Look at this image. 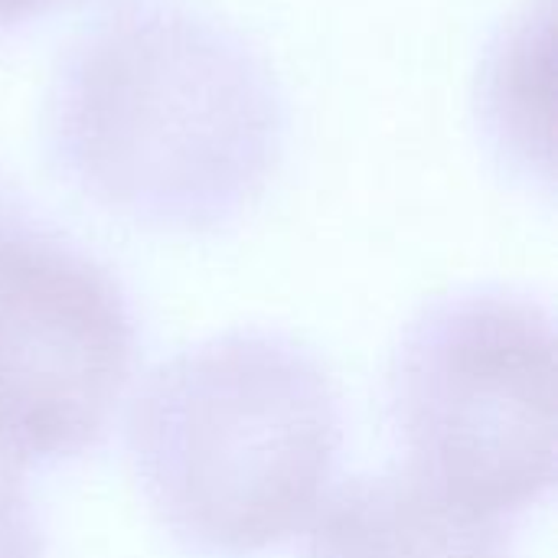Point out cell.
<instances>
[{
  "mask_svg": "<svg viewBox=\"0 0 558 558\" xmlns=\"http://www.w3.org/2000/svg\"><path fill=\"white\" fill-rule=\"evenodd\" d=\"M284 137L258 52L186 7H124L82 33L46 95L56 170L157 232H216L265 193Z\"/></svg>",
  "mask_w": 558,
  "mask_h": 558,
  "instance_id": "1",
  "label": "cell"
},
{
  "mask_svg": "<svg viewBox=\"0 0 558 558\" xmlns=\"http://www.w3.org/2000/svg\"><path fill=\"white\" fill-rule=\"evenodd\" d=\"M340 448L330 373L275 330L180 350L144 379L128 415L141 497L199 556H255L291 539L320 510Z\"/></svg>",
  "mask_w": 558,
  "mask_h": 558,
  "instance_id": "2",
  "label": "cell"
},
{
  "mask_svg": "<svg viewBox=\"0 0 558 558\" xmlns=\"http://www.w3.org/2000/svg\"><path fill=\"white\" fill-rule=\"evenodd\" d=\"M389 422L405 474L487 520L556 487V324L510 288H464L425 304L389 366Z\"/></svg>",
  "mask_w": 558,
  "mask_h": 558,
  "instance_id": "3",
  "label": "cell"
},
{
  "mask_svg": "<svg viewBox=\"0 0 558 558\" xmlns=\"http://www.w3.org/2000/svg\"><path fill=\"white\" fill-rule=\"evenodd\" d=\"M137 360L118 278L39 219L0 262V451L59 464L98 448Z\"/></svg>",
  "mask_w": 558,
  "mask_h": 558,
  "instance_id": "4",
  "label": "cell"
},
{
  "mask_svg": "<svg viewBox=\"0 0 558 558\" xmlns=\"http://www.w3.org/2000/svg\"><path fill=\"white\" fill-rule=\"evenodd\" d=\"M320 507L301 558H513L500 520L461 510L409 474L356 477Z\"/></svg>",
  "mask_w": 558,
  "mask_h": 558,
  "instance_id": "5",
  "label": "cell"
},
{
  "mask_svg": "<svg viewBox=\"0 0 558 558\" xmlns=\"http://www.w3.org/2000/svg\"><path fill=\"white\" fill-rule=\"evenodd\" d=\"M43 526L20 464L0 451V558H43Z\"/></svg>",
  "mask_w": 558,
  "mask_h": 558,
  "instance_id": "6",
  "label": "cell"
},
{
  "mask_svg": "<svg viewBox=\"0 0 558 558\" xmlns=\"http://www.w3.org/2000/svg\"><path fill=\"white\" fill-rule=\"evenodd\" d=\"M56 3H65V0H0V33H7V29L20 26V23L39 16V13H46Z\"/></svg>",
  "mask_w": 558,
  "mask_h": 558,
  "instance_id": "7",
  "label": "cell"
},
{
  "mask_svg": "<svg viewBox=\"0 0 558 558\" xmlns=\"http://www.w3.org/2000/svg\"><path fill=\"white\" fill-rule=\"evenodd\" d=\"M29 199L10 183V177L7 173H0V222H7L10 216H16L23 206H26Z\"/></svg>",
  "mask_w": 558,
  "mask_h": 558,
  "instance_id": "8",
  "label": "cell"
}]
</instances>
